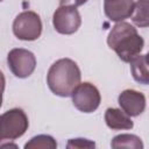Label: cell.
Returning a JSON list of instances; mask_svg holds the SVG:
<instances>
[{
	"label": "cell",
	"mask_w": 149,
	"mask_h": 149,
	"mask_svg": "<svg viewBox=\"0 0 149 149\" xmlns=\"http://www.w3.org/2000/svg\"><path fill=\"white\" fill-rule=\"evenodd\" d=\"M108 47L115 51L122 62L129 63L135 56L140 55L144 40L139 35L136 28L128 22L120 21L114 24L107 37Z\"/></svg>",
	"instance_id": "cell-1"
},
{
	"label": "cell",
	"mask_w": 149,
	"mask_h": 149,
	"mask_svg": "<svg viewBox=\"0 0 149 149\" xmlns=\"http://www.w3.org/2000/svg\"><path fill=\"white\" fill-rule=\"evenodd\" d=\"M80 78L81 74L77 63L70 58H61L49 68L47 84L54 94L66 98L80 83Z\"/></svg>",
	"instance_id": "cell-2"
},
{
	"label": "cell",
	"mask_w": 149,
	"mask_h": 149,
	"mask_svg": "<svg viewBox=\"0 0 149 149\" xmlns=\"http://www.w3.org/2000/svg\"><path fill=\"white\" fill-rule=\"evenodd\" d=\"M28 116L21 108H12L0 115V142L21 137L28 129Z\"/></svg>",
	"instance_id": "cell-3"
},
{
	"label": "cell",
	"mask_w": 149,
	"mask_h": 149,
	"mask_svg": "<svg viewBox=\"0 0 149 149\" xmlns=\"http://www.w3.org/2000/svg\"><path fill=\"white\" fill-rule=\"evenodd\" d=\"M13 34L21 41H35L42 34V21L37 13L24 10L13 22Z\"/></svg>",
	"instance_id": "cell-4"
},
{
	"label": "cell",
	"mask_w": 149,
	"mask_h": 149,
	"mask_svg": "<svg viewBox=\"0 0 149 149\" xmlns=\"http://www.w3.org/2000/svg\"><path fill=\"white\" fill-rule=\"evenodd\" d=\"M73 106L83 113H93L100 105L101 97L99 90L91 83H79L71 95Z\"/></svg>",
	"instance_id": "cell-5"
},
{
	"label": "cell",
	"mask_w": 149,
	"mask_h": 149,
	"mask_svg": "<svg viewBox=\"0 0 149 149\" xmlns=\"http://www.w3.org/2000/svg\"><path fill=\"white\" fill-rule=\"evenodd\" d=\"M7 64L15 77L27 78L35 71L36 57L31 51L27 49L15 48L8 52Z\"/></svg>",
	"instance_id": "cell-6"
},
{
	"label": "cell",
	"mask_w": 149,
	"mask_h": 149,
	"mask_svg": "<svg viewBox=\"0 0 149 149\" xmlns=\"http://www.w3.org/2000/svg\"><path fill=\"white\" fill-rule=\"evenodd\" d=\"M52 24L55 30L59 34H74L81 24V17L77 7L59 6L52 15Z\"/></svg>",
	"instance_id": "cell-7"
},
{
	"label": "cell",
	"mask_w": 149,
	"mask_h": 149,
	"mask_svg": "<svg viewBox=\"0 0 149 149\" xmlns=\"http://www.w3.org/2000/svg\"><path fill=\"white\" fill-rule=\"evenodd\" d=\"M118 102L128 116H139L146 109V97L136 90H125L118 97Z\"/></svg>",
	"instance_id": "cell-8"
},
{
	"label": "cell",
	"mask_w": 149,
	"mask_h": 149,
	"mask_svg": "<svg viewBox=\"0 0 149 149\" xmlns=\"http://www.w3.org/2000/svg\"><path fill=\"white\" fill-rule=\"evenodd\" d=\"M134 3V0H104V12L111 21L120 22L130 17Z\"/></svg>",
	"instance_id": "cell-9"
},
{
	"label": "cell",
	"mask_w": 149,
	"mask_h": 149,
	"mask_svg": "<svg viewBox=\"0 0 149 149\" xmlns=\"http://www.w3.org/2000/svg\"><path fill=\"white\" fill-rule=\"evenodd\" d=\"M105 122L108 128L112 130H121V129H132L134 123L123 111L119 108H107L105 112Z\"/></svg>",
	"instance_id": "cell-10"
},
{
	"label": "cell",
	"mask_w": 149,
	"mask_h": 149,
	"mask_svg": "<svg viewBox=\"0 0 149 149\" xmlns=\"http://www.w3.org/2000/svg\"><path fill=\"white\" fill-rule=\"evenodd\" d=\"M133 78L143 85L149 84V71H148V55H137L129 62Z\"/></svg>",
	"instance_id": "cell-11"
},
{
	"label": "cell",
	"mask_w": 149,
	"mask_h": 149,
	"mask_svg": "<svg viewBox=\"0 0 149 149\" xmlns=\"http://www.w3.org/2000/svg\"><path fill=\"white\" fill-rule=\"evenodd\" d=\"M148 6H149L148 0H137L134 3V9L130 17H132V21L141 28H147L149 24Z\"/></svg>",
	"instance_id": "cell-12"
},
{
	"label": "cell",
	"mask_w": 149,
	"mask_h": 149,
	"mask_svg": "<svg viewBox=\"0 0 149 149\" xmlns=\"http://www.w3.org/2000/svg\"><path fill=\"white\" fill-rule=\"evenodd\" d=\"M112 148H134V149H142L143 143L141 139L133 134H120L113 137L111 142Z\"/></svg>",
	"instance_id": "cell-13"
},
{
	"label": "cell",
	"mask_w": 149,
	"mask_h": 149,
	"mask_svg": "<svg viewBox=\"0 0 149 149\" xmlns=\"http://www.w3.org/2000/svg\"><path fill=\"white\" fill-rule=\"evenodd\" d=\"M24 148L28 149V148H43V149H56L57 148V142L56 140L50 136V135H37V136H34L31 137L26 144H24Z\"/></svg>",
	"instance_id": "cell-14"
},
{
	"label": "cell",
	"mask_w": 149,
	"mask_h": 149,
	"mask_svg": "<svg viewBox=\"0 0 149 149\" xmlns=\"http://www.w3.org/2000/svg\"><path fill=\"white\" fill-rule=\"evenodd\" d=\"M94 147H95V143L93 141L87 139H81V137L71 139L66 143V148H94Z\"/></svg>",
	"instance_id": "cell-15"
},
{
	"label": "cell",
	"mask_w": 149,
	"mask_h": 149,
	"mask_svg": "<svg viewBox=\"0 0 149 149\" xmlns=\"http://www.w3.org/2000/svg\"><path fill=\"white\" fill-rule=\"evenodd\" d=\"M87 0H59V6H73L78 7L86 2Z\"/></svg>",
	"instance_id": "cell-16"
},
{
	"label": "cell",
	"mask_w": 149,
	"mask_h": 149,
	"mask_svg": "<svg viewBox=\"0 0 149 149\" xmlns=\"http://www.w3.org/2000/svg\"><path fill=\"white\" fill-rule=\"evenodd\" d=\"M5 84H6L5 76H3L2 71L0 70V107L2 105V94H3V91H5Z\"/></svg>",
	"instance_id": "cell-17"
},
{
	"label": "cell",
	"mask_w": 149,
	"mask_h": 149,
	"mask_svg": "<svg viewBox=\"0 0 149 149\" xmlns=\"http://www.w3.org/2000/svg\"><path fill=\"white\" fill-rule=\"evenodd\" d=\"M1 1H2V0H0V2H1Z\"/></svg>",
	"instance_id": "cell-18"
}]
</instances>
